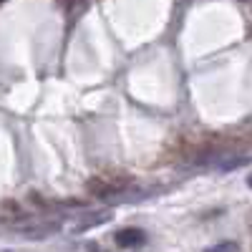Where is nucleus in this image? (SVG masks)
Returning <instances> with one entry per match:
<instances>
[{"instance_id":"obj_2","label":"nucleus","mask_w":252,"mask_h":252,"mask_svg":"<svg viewBox=\"0 0 252 252\" xmlns=\"http://www.w3.org/2000/svg\"><path fill=\"white\" fill-rule=\"evenodd\" d=\"M111 217H114L111 209H96V212H89V215H83V217L76 220L73 232H83V229H94V227H98V224H106Z\"/></svg>"},{"instance_id":"obj_5","label":"nucleus","mask_w":252,"mask_h":252,"mask_svg":"<svg viewBox=\"0 0 252 252\" xmlns=\"http://www.w3.org/2000/svg\"><path fill=\"white\" fill-rule=\"evenodd\" d=\"M204 252H237V245L235 242H220V245H212Z\"/></svg>"},{"instance_id":"obj_1","label":"nucleus","mask_w":252,"mask_h":252,"mask_svg":"<svg viewBox=\"0 0 252 252\" xmlns=\"http://www.w3.org/2000/svg\"><path fill=\"white\" fill-rule=\"evenodd\" d=\"M129 187L124 179H109V177H91L86 182V189L94 194V197H114L119 192Z\"/></svg>"},{"instance_id":"obj_3","label":"nucleus","mask_w":252,"mask_h":252,"mask_svg":"<svg viewBox=\"0 0 252 252\" xmlns=\"http://www.w3.org/2000/svg\"><path fill=\"white\" fill-rule=\"evenodd\" d=\"M144 240H146V235L139 227H126V229H119L116 232V245L119 247H139V245H144Z\"/></svg>"},{"instance_id":"obj_4","label":"nucleus","mask_w":252,"mask_h":252,"mask_svg":"<svg viewBox=\"0 0 252 252\" xmlns=\"http://www.w3.org/2000/svg\"><path fill=\"white\" fill-rule=\"evenodd\" d=\"M20 235H26L31 240H40V237H51L58 232V222H43V224H28V227H18Z\"/></svg>"},{"instance_id":"obj_6","label":"nucleus","mask_w":252,"mask_h":252,"mask_svg":"<svg viewBox=\"0 0 252 252\" xmlns=\"http://www.w3.org/2000/svg\"><path fill=\"white\" fill-rule=\"evenodd\" d=\"M247 184H250V187H252V174H250V179H247Z\"/></svg>"}]
</instances>
